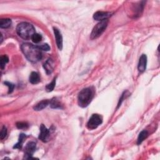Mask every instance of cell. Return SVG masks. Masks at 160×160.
Returning <instances> with one entry per match:
<instances>
[{
	"instance_id": "6da1fadb",
	"label": "cell",
	"mask_w": 160,
	"mask_h": 160,
	"mask_svg": "<svg viewBox=\"0 0 160 160\" xmlns=\"http://www.w3.org/2000/svg\"><path fill=\"white\" fill-rule=\"evenodd\" d=\"M21 49L25 57L31 62H38L42 58L41 50L39 48L38 45L35 46L27 43H23Z\"/></svg>"
},
{
	"instance_id": "7a4b0ae2",
	"label": "cell",
	"mask_w": 160,
	"mask_h": 160,
	"mask_svg": "<svg viewBox=\"0 0 160 160\" xmlns=\"http://www.w3.org/2000/svg\"><path fill=\"white\" fill-rule=\"evenodd\" d=\"M17 32L20 37L25 40L31 39L33 35L36 33L34 26L31 24L26 22L18 24L17 27Z\"/></svg>"
},
{
	"instance_id": "3957f363",
	"label": "cell",
	"mask_w": 160,
	"mask_h": 160,
	"mask_svg": "<svg viewBox=\"0 0 160 160\" xmlns=\"http://www.w3.org/2000/svg\"><path fill=\"white\" fill-rule=\"evenodd\" d=\"M94 97V91L91 88H86L79 92L78 102L79 106L86 108L88 106Z\"/></svg>"
},
{
	"instance_id": "277c9868",
	"label": "cell",
	"mask_w": 160,
	"mask_h": 160,
	"mask_svg": "<svg viewBox=\"0 0 160 160\" xmlns=\"http://www.w3.org/2000/svg\"><path fill=\"white\" fill-rule=\"evenodd\" d=\"M108 24V19H105L99 22L94 28L90 35L91 39L93 40L97 39L101 36L106 29Z\"/></svg>"
},
{
	"instance_id": "5b68a950",
	"label": "cell",
	"mask_w": 160,
	"mask_h": 160,
	"mask_svg": "<svg viewBox=\"0 0 160 160\" xmlns=\"http://www.w3.org/2000/svg\"><path fill=\"white\" fill-rule=\"evenodd\" d=\"M103 122L102 118L98 114H94L91 116L88 122L87 123V128L89 130H94L101 125Z\"/></svg>"
},
{
	"instance_id": "8992f818",
	"label": "cell",
	"mask_w": 160,
	"mask_h": 160,
	"mask_svg": "<svg viewBox=\"0 0 160 160\" xmlns=\"http://www.w3.org/2000/svg\"><path fill=\"white\" fill-rule=\"evenodd\" d=\"M36 148H37V145L34 142H29L26 145L25 148V159H31L34 158L32 157L33 153L35 152Z\"/></svg>"
},
{
	"instance_id": "52a82bcc",
	"label": "cell",
	"mask_w": 160,
	"mask_h": 160,
	"mask_svg": "<svg viewBox=\"0 0 160 160\" xmlns=\"http://www.w3.org/2000/svg\"><path fill=\"white\" fill-rule=\"evenodd\" d=\"M50 134V131L48 129H47V128L42 124L41 125V127H40V133L39 135V139L43 142H47L48 141Z\"/></svg>"
},
{
	"instance_id": "ba28073f",
	"label": "cell",
	"mask_w": 160,
	"mask_h": 160,
	"mask_svg": "<svg viewBox=\"0 0 160 160\" xmlns=\"http://www.w3.org/2000/svg\"><path fill=\"white\" fill-rule=\"evenodd\" d=\"M112 14L110 12H104V11H97L94 14L93 18L97 21H103L105 19H107Z\"/></svg>"
},
{
	"instance_id": "9c48e42d",
	"label": "cell",
	"mask_w": 160,
	"mask_h": 160,
	"mask_svg": "<svg viewBox=\"0 0 160 160\" xmlns=\"http://www.w3.org/2000/svg\"><path fill=\"white\" fill-rule=\"evenodd\" d=\"M53 31L57 46L59 50H61L63 48V37L61 32L57 28H53Z\"/></svg>"
},
{
	"instance_id": "30bf717a",
	"label": "cell",
	"mask_w": 160,
	"mask_h": 160,
	"mask_svg": "<svg viewBox=\"0 0 160 160\" xmlns=\"http://www.w3.org/2000/svg\"><path fill=\"white\" fill-rule=\"evenodd\" d=\"M147 65V57L146 54H142L139 58V61L138 66V69L139 72L143 73L146 69Z\"/></svg>"
},
{
	"instance_id": "8fae6325",
	"label": "cell",
	"mask_w": 160,
	"mask_h": 160,
	"mask_svg": "<svg viewBox=\"0 0 160 160\" xmlns=\"http://www.w3.org/2000/svg\"><path fill=\"white\" fill-rule=\"evenodd\" d=\"M43 67H44V68H45L46 73L48 74H50L54 70V62L52 59H48L45 63V64H44Z\"/></svg>"
},
{
	"instance_id": "7c38bea8",
	"label": "cell",
	"mask_w": 160,
	"mask_h": 160,
	"mask_svg": "<svg viewBox=\"0 0 160 160\" xmlns=\"http://www.w3.org/2000/svg\"><path fill=\"white\" fill-rule=\"evenodd\" d=\"M50 103V100H43V101H40L38 104H37V105L34 106L33 108L35 111H41L43 109H45L46 107L48 106V105H49Z\"/></svg>"
},
{
	"instance_id": "4fadbf2b",
	"label": "cell",
	"mask_w": 160,
	"mask_h": 160,
	"mask_svg": "<svg viewBox=\"0 0 160 160\" xmlns=\"http://www.w3.org/2000/svg\"><path fill=\"white\" fill-rule=\"evenodd\" d=\"M26 135L23 134V133H21L19 134V140H18V142L16 144V145H14L13 148H15V149H21L22 148V146H23V144L24 143V141H25V139H26Z\"/></svg>"
},
{
	"instance_id": "5bb4252c",
	"label": "cell",
	"mask_w": 160,
	"mask_h": 160,
	"mask_svg": "<svg viewBox=\"0 0 160 160\" xmlns=\"http://www.w3.org/2000/svg\"><path fill=\"white\" fill-rule=\"evenodd\" d=\"M30 82L31 84H37L40 82V78L37 72H32L30 76Z\"/></svg>"
},
{
	"instance_id": "9a60e30c",
	"label": "cell",
	"mask_w": 160,
	"mask_h": 160,
	"mask_svg": "<svg viewBox=\"0 0 160 160\" xmlns=\"http://www.w3.org/2000/svg\"><path fill=\"white\" fill-rule=\"evenodd\" d=\"M148 131L146 130L142 131L138 136V140H137L138 145H140V144H141L144 140H145V139H146L148 137Z\"/></svg>"
},
{
	"instance_id": "2e32d148",
	"label": "cell",
	"mask_w": 160,
	"mask_h": 160,
	"mask_svg": "<svg viewBox=\"0 0 160 160\" xmlns=\"http://www.w3.org/2000/svg\"><path fill=\"white\" fill-rule=\"evenodd\" d=\"M11 25V20L10 19H1L0 20V27L1 28H8Z\"/></svg>"
},
{
	"instance_id": "e0dca14e",
	"label": "cell",
	"mask_w": 160,
	"mask_h": 160,
	"mask_svg": "<svg viewBox=\"0 0 160 160\" xmlns=\"http://www.w3.org/2000/svg\"><path fill=\"white\" fill-rule=\"evenodd\" d=\"M50 105L52 108H61V103L57 98H53L51 100H50Z\"/></svg>"
},
{
	"instance_id": "ac0fdd59",
	"label": "cell",
	"mask_w": 160,
	"mask_h": 160,
	"mask_svg": "<svg viewBox=\"0 0 160 160\" xmlns=\"http://www.w3.org/2000/svg\"><path fill=\"white\" fill-rule=\"evenodd\" d=\"M9 61V58L6 55L1 56V58H0V65H1V70H3L5 68L6 64Z\"/></svg>"
},
{
	"instance_id": "d6986e66",
	"label": "cell",
	"mask_w": 160,
	"mask_h": 160,
	"mask_svg": "<svg viewBox=\"0 0 160 160\" xmlns=\"http://www.w3.org/2000/svg\"><path fill=\"white\" fill-rule=\"evenodd\" d=\"M56 85V78H54L53 81H52L48 85H47L46 86V90L47 92H51L53 91L54 88Z\"/></svg>"
},
{
	"instance_id": "ffe728a7",
	"label": "cell",
	"mask_w": 160,
	"mask_h": 160,
	"mask_svg": "<svg viewBox=\"0 0 160 160\" xmlns=\"http://www.w3.org/2000/svg\"><path fill=\"white\" fill-rule=\"evenodd\" d=\"M31 39L34 43H38L42 40V37L41 34H38V33H34L33 35V37H32Z\"/></svg>"
},
{
	"instance_id": "44dd1931",
	"label": "cell",
	"mask_w": 160,
	"mask_h": 160,
	"mask_svg": "<svg viewBox=\"0 0 160 160\" xmlns=\"http://www.w3.org/2000/svg\"><path fill=\"white\" fill-rule=\"evenodd\" d=\"M17 126L18 129L26 130L28 128V124L25 122H18L17 123Z\"/></svg>"
},
{
	"instance_id": "7402d4cb",
	"label": "cell",
	"mask_w": 160,
	"mask_h": 160,
	"mask_svg": "<svg viewBox=\"0 0 160 160\" xmlns=\"http://www.w3.org/2000/svg\"><path fill=\"white\" fill-rule=\"evenodd\" d=\"M39 48L41 50V51H48L50 50V46L48 45V44L46 43H45V44H42V45H38Z\"/></svg>"
},
{
	"instance_id": "603a6c76",
	"label": "cell",
	"mask_w": 160,
	"mask_h": 160,
	"mask_svg": "<svg viewBox=\"0 0 160 160\" xmlns=\"http://www.w3.org/2000/svg\"><path fill=\"white\" fill-rule=\"evenodd\" d=\"M5 85H6L9 88V91H8V93H11L14 90V85H13V83H11L10 82H8V81H5Z\"/></svg>"
},
{
	"instance_id": "cb8c5ba5",
	"label": "cell",
	"mask_w": 160,
	"mask_h": 160,
	"mask_svg": "<svg viewBox=\"0 0 160 160\" xmlns=\"http://www.w3.org/2000/svg\"><path fill=\"white\" fill-rule=\"evenodd\" d=\"M128 93V91H125V92H124V93H123L121 98L119 99V103H118V108H119L120 106H121V104L122 103V102H123V99H125V98H126V97H128V96L129 95V94H127Z\"/></svg>"
},
{
	"instance_id": "d4e9b609",
	"label": "cell",
	"mask_w": 160,
	"mask_h": 160,
	"mask_svg": "<svg viewBox=\"0 0 160 160\" xmlns=\"http://www.w3.org/2000/svg\"><path fill=\"white\" fill-rule=\"evenodd\" d=\"M6 134H7V129H6V128L5 126H4L3 127V128L1 129V135H0V138H1V139H3L6 137Z\"/></svg>"
}]
</instances>
